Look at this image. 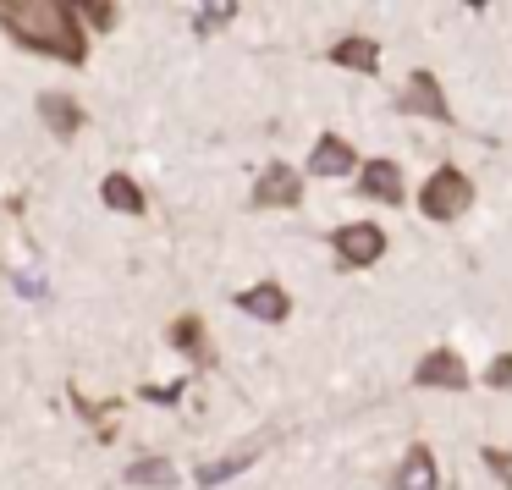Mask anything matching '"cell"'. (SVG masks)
<instances>
[{"mask_svg":"<svg viewBox=\"0 0 512 490\" xmlns=\"http://www.w3.org/2000/svg\"><path fill=\"white\" fill-rule=\"evenodd\" d=\"M485 386H496V391H507V386H512V353L490 358V369H485Z\"/></svg>","mask_w":512,"mask_h":490,"instance_id":"ac0fdd59","label":"cell"},{"mask_svg":"<svg viewBox=\"0 0 512 490\" xmlns=\"http://www.w3.org/2000/svg\"><path fill=\"white\" fill-rule=\"evenodd\" d=\"M133 485H171V463L166 457H144V463H133Z\"/></svg>","mask_w":512,"mask_h":490,"instance_id":"2e32d148","label":"cell"},{"mask_svg":"<svg viewBox=\"0 0 512 490\" xmlns=\"http://www.w3.org/2000/svg\"><path fill=\"white\" fill-rule=\"evenodd\" d=\"M254 463V452H237V457H226V463H204L199 468V485H221V479H232L237 468H248Z\"/></svg>","mask_w":512,"mask_h":490,"instance_id":"e0dca14e","label":"cell"},{"mask_svg":"<svg viewBox=\"0 0 512 490\" xmlns=\"http://www.w3.org/2000/svg\"><path fill=\"white\" fill-rule=\"evenodd\" d=\"M353 166H358L353 144H347V138H336V133H325L320 144H314V155H309V171H314V177H347Z\"/></svg>","mask_w":512,"mask_h":490,"instance_id":"ba28073f","label":"cell"},{"mask_svg":"<svg viewBox=\"0 0 512 490\" xmlns=\"http://www.w3.org/2000/svg\"><path fill=\"white\" fill-rule=\"evenodd\" d=\"M485 463L496 468V479H501V485H512V457H507V452H496V446H485Z\"/></svg>","mask_w":512,"mask_h":490,"instance_id":"d6986e66","label":"cell"},{"mask_svg":"<svg viewBox=\"0 0 512 490\" xmlns=\"http://www.w3.org/2000/svg\"><path fill=\"white\" fill-rule=\"evenodd\" d=\"M358 193L364 199H380V204H402V166L397 160H369L358 171Z\"/></svg>","mask_w":512,"mask_h":490,"instance_id":"52a82bcc","label":"cell"},{"mask_svg":"<svg viewBox=\"0 0 512 490\" xmlns=\"http://www.w3.org/2000/svg\"><path fill=\"white\" fill-rule=\"evenodd\" d=\"M72 12L89 17L94 34H111V28H116V0H72Z\"/></svg>","mask_w":512,"mask_h":490,"instance_id":"5bb4252c","label":"cell"},{"mask_svg":"<svg viewBox=\"0 0 512 490\" xmlns=\"http://www.w3.org/2000/svg\"><path fill=\"white\" fill-rule=\"evenodd\" d=\"M303 199V182L292 166H265V177L254 182V210H292Z\"/></svg>","mask_w":512,"mask_h":490,"instance_id":"8992f818","label":"cell"},{"mask_svg":"<svg viewBox=\"0 0 512 490\" xmlns=\"http://www.w3.org/2000/svg\"><path fill=\"white\" fill-rule=\"evenodd\" d=\"M0 28L23 50L67 61V67H83V56H89V34H83L72 0H0Z\"/></svg>","mask_w":512,"mask_h":490,"instance_id":"6da1fadb","label":"cell"},{"mask_svg":"<svg viewBox=\"0 0 512 490\" xmlns=\"http://www.w3.org/2000/svg\"><path fill=\"white\" fill-rule=\"evenodd\" d=\"M413 386L468 391V364L452 353V347H435V353H424V358H419V369H413Z\"/></svg>","mask_w":512,"mask_h":490,"instance_id":"5b68a950","label":"cell"},{"mask_svg":"<svg viewBox=\"0 0 512 490\" xmlns=\"http://www.w3.org/2000/svg\"><path fill=\"white\" fill-rule=\"evenodd\" d=\"M331 61L369 78V72H380V45H375V39H364V34H347V39H336V45H331Z\"/></svg>","mask_w":512,"mask_h":490,"instance_id":"9c48e42d","label":"cell"},{"mask_svg":"<svg viewBox=\"0 0 512 490\" xmlns=\"http://www.w3.org/2000/svg\"><path fill=\"white\" fill-rule=\"evenodd\" d=\"M100 199H105V210H122V215H138V210H144V193H138V182L122 177V171H111V177H105Z\"/></svg>","mask_w":512,"mask_h":490,"instance_id":"4fadbf2b","label":"cell"},{"mask_svg":"<svg viewBox=\"0 0 512 490\" xmlns=\"http://www.w3.org/2000/svg\"><path fill=\"white\" fill-rule=\"evenodd\" d=\"M331 248H336V259L342 265H375L380 254H386V232L380 226H369V221H353V226H342V232L331 237Z\"/></svg>","mask_w":512,"mask_h":490,"instance_id":"277c9868","label":"cell"},{"mask_svg":"<svg viewBox=\"0 0 512 490\" xmlns=\"http://www.w3.org/2000/svg\"><path fill=\"white\" fill-rule=\"evenodd\" d=\"M39 116H45L61 138H72V133H78V122H83L78 100H67V94H39Z\"/></svg>","mask_w":512,"mask_h":490,"instance_id":"7c38bea8","label":"cell"},{"mask_svg":"<svg viewBox=\"0 0 512 490\" xmlns=\"http://www.w3.org/2000/svg\"><path fill=\"white\" fill-rule=\"evenodd\" d=\"M397 111H402V116H424V122L452 127V105H446L441 78H435V72H408V83H402V94H397Z\"/></svg>","mask_w":512,"mask_h":490,"instance_id":"3957f363","label":"cell"},{"mask_svg":"<svg viewBox=\"0 0 512 490\" xmlns=\"http://www.w3.org/2000/svg\"><path fill=\"white\" fill-rule=\"evenodd\" d=\"M468 204H474V182H468L457 166H435L430 182L419 188V210L430 215V221H457Z\"/></svg>","mask_w":512,"mask_h":490,"instance_id":"7a4b0ae2","label":"cell"},{"mask_svg":"<svg viewBox=\"0 0 512 490\" xmlns=\"http://www.w3.org/2000/svg\"><path fill=\"white\" fill-rule=\"evenodd\" d=\"M397 490H435V457L424 452V446H408V457H402L397 479H391Z\"/></svg>","mask_w":512,"mask_h":490,"instance_id":"8fae6325","label":"cell"},{"mask_svg":"<svg viewBox=\"0 0 512 490\" xmlns=\"http://www.w3.org/2000/svg\"><path fill=\"white\" fill-rule=\"evenodd\" d=\"M237 303H243V309L254 314V320H270V325H276V320H287V309H292V303H287V292H281L276 281H265V287H248Z\"/></svg>","mask_w":512,"mask_h":490,"instance_id":"30bf717a","label":"cell"},{"mask_svg":"<svg viewBox=\"0 0 512 490\" xmlns=\"http://www.w3.org/2000/svg\"><path fill=\"white\" fill-rule=\"evenodd\" d=\"M171 336H177V347H188L199 364H210V347H204V325L199 320H177V325H171Z\"/></svg>","mask_w":512,"mask_h":490,"instance_id":"9a60e30c","label":"cell"}]
</instances>
